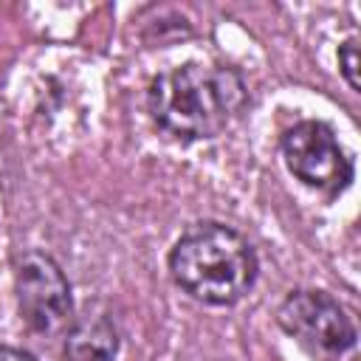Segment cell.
Segmentation results:
<instances>
[{
    "label": "cell",
    "mask_w": 361,
    "mask_h": 361,
    "mask_svg": "<svg viewBox=\"0 0 361 361\" xmlns=\"http://www.w3.org/2000/svg\"><path fill=\"white\" fill-rule=\"evenodd\" d=\"M276 322L313 361H358L355 324L324 290L288 293L276 310Z\"/></svg>",
    "instance_id": "3"
},
{
    "label": "cell",
    "mask_w": 361,
    "mask_h": 361,
    "mask_svg": "<svg viewBox=\"0 0 361 361\" xmlns=\"http://www.w3.org/2000/svg\"><path fill=\"white\" fill-rule=\"evenodd\" d=\"M248 90L237 68L186 62L149 82L147 104L161 130L200 141L220 135L245 107Z\"/></svg>",
    "instance_id": "1"
},
{
    "label": "cell",
    "mask_w": 361,
    "mask_h": 361,
    "mask_svg": "<svg viewBox=\"0 0 361 361\" xmlns=\"http://www.w3.org/2000/svg\"><path fill=\"white\" fill-rule=\"evenodd\" d=\"M0 361H37L31 353H25V350H20V347H6V344H0Z\"/></svg>",
    "instance_id": "8"
},
{
    "label": "cell",
    "mask_w": 361,
    "mask_h": 361,
    "mask_svg": "<svg viewBox=\"0 0 361 361\" xmlns=\"http://www.w3.org/2000/svg\"><path fill=\"white\" fill-rule=\"evenodd\" d=\"M257 254L251 243L226 223L189 226L169 251V274L192 299L214 307L237 305L257 282Z\"/></svg>",
    "instance_id": "2"
},
{
    "label": "cell",
    "mask_w": 361,
    "mask_h": 361,
    "mask_svg": "<svg viewBox=\"0 0 361 361\" xmlns=\"http://www.w3.org/2000/svg\"><path fill=\"white\" fill-rule=\"evenodd\" d=\"M118 353V330L107 310L87 307L71 322L65 338L68 361H113Z\"/></svg>",
    "instance_id": "6"
},
{
    "label": "cell",
    "mask_w": 361,
    "mask_h": 361,
    "mask_svg": "<svg viewBox=\"0 0 361 361\" xmlns=\"http://www.w3.org/2000/svg\"><path fill=\"white\" fill-rule=\"evenodd\" d=\"M282 158L296 180L310 189L338 195L353 180V161L324 121H299L282 133Z\"/></svg>",
    "instance_id": "5"
},
{
    "label": "cell",
    "mask_w": 361,
    "mask_h": 361,
    "mask_svg": "<svg viewBox=\"0 0 361 361\" xmlns=\"http://www.w3.org/2000/svg\"><path fill=\"white\" fill-rule=\"evenodd\" d=\"M338 65H341V73H344L347 85H350L353 90H358L361 82H358V42H355V39H347V42L338 48Z\"/></svg>",
    "instance_id": "7"
},
{
    "label": "cell",
    "mask_w": 361,
    "mask_h": 361,
    "mask_svg": "<svg viewBox=\"0 0 361 361\" xmlns=\"http://www.w3.org/2000/svg\"><path fill=\"white\" fill-rule=\"evenodd\" d=\"M17 307L25 327L37 336H59L73 322V299L68 276L45 251H25L14 271Z\"/></svg>",
    "instance_id": "4"
}]
</instances>
